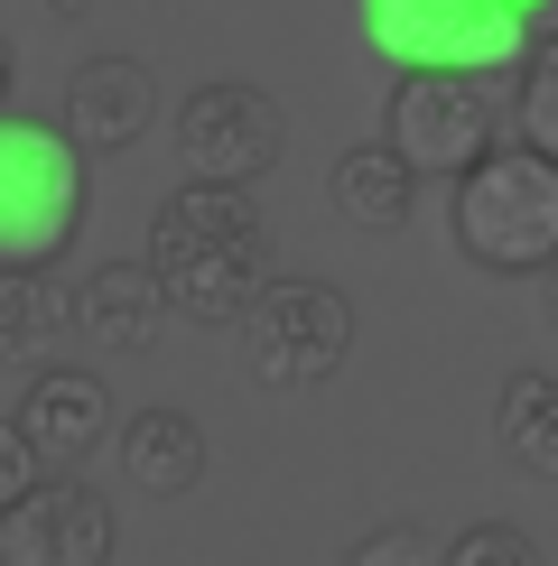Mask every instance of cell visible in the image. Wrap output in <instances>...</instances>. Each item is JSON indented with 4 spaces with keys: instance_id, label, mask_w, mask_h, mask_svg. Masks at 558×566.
<instances>
[{
    "instance_id": "7",
    "label": "cell",
    "mask_w": 558,
    "mask_h": 566,
    "mask_svg": "<svg viewBox=\"0 0 558 566\" xmlns=\"http://www.w3.org/2000/svg\"><path fill=\"white\" fill-rule=\"evenodd\" d=\"M289 149V112L270 103L261 84L242 75H215L177 103V158L186 177H232V186H261Z\"/></svg>"
},
{
    "instance_id": "15",
    "label": "cell",
    "mask_w": 558,
    "mask_h": 566,
    "mask_svg": "<svg viewBox=\"0 0 558 566\" xmlns=\"http://www.w3.org/2000/svg\"><path fill=\"white\" fill-rule=\"evenodd\" d=\"M65 325H75V289H56L46 270H0V363L10 353H38Z\"/></svg>"
},
{
    "instance_id": "5",
    "label": "cell",
    "mask_w": 558,
    "mask_h": 566,
    "mask_svg": "<svg viewBox=\"0 0 558 566\" xmlns=\"http://www.w3.org/2000/svg\"><path fill=\"white\" fill-rule=\"evenodd\" d=\"M363 46L382 65H456V75H512L521 65V10L512 0H354Z\"/></svg>"
},
{
    "instance_id": "22",
    "label": "cell",
    "mask_w": 558,
    "mask_h": 566,
    "mask_svg": "<svg viewBox=\"0 0 558 566\" xmlns=\"http://www.w3.org/2000/svg\"><path fill=\"white\" fill-rule=\"evenodd\" d=\"M540 279H549V325H558V261H549V270H540Z\"/></svg>"
},
{
    "instance_id": "16",
    "label": "cell",
    "mask_w": 558,
    "mask_h": 566,
    "mask_svg": "<svg viewBox=\"0 0 558 566\" xmlns=\"http://www.w3.org/2000/svg\"><path fill=\"white\" fill-rule=\"evenodd\" d=\"M512 75H521V84H512V112H503V122L521 130L540 158H558V38H530Z\"/></svg>"
},
{
    "instance_id": "10",
    "label": "cell",
    "mask_w": 558,
    "mask_h": 566,
    "mask_svg": "<svg viewBox=\"0 0 558 566\" xmlns=\"http://www.w3.org/2000/svg\"><path fill=\"white\" fill-rule=\"evenodd\" d=\"M10 418H19V437L38 446V464H84V455H103V446H112V428H122L103 371H75V363L38 371V381L19 390Z\"/></svg>"
},
{
    "instance_id": "3",
    "label": "cell",
    "mask_w": 558,
    "mask_h": 566,
    "mask_svg": "<svg viewBox=\"0 0 558 566\" xmlns=\"http://www.w3.org/2000/svg\"><path fill=\"white\" fill-rule=\"evenodd\" d=\"M93 205V158L56 122L0 103V270H56Z\"/></svg>"
},
{
    "instance_id": "1",
    "label": "cell",
    "mask_w": 558,
    "mask_h": 566,
    "mask_svg": "<svg viewBox=\"0 0 558 566\" xmlns=\"http://www.w3.org/2000/svg\"><path fill=\"white\" fill-rule=\"evenodd\" d=\"M149 270H158V289H168V316L232 325L251 306V289L270 279V223H261V205H251V186L186 177L177 196H158Z\"/></svg>"
},
{
    "instance_id": "19",
    "label": "cell",
    "mask_w": 558,
    "mask_h": 566,
    "mask_svg": "<svg viewBox=\"0 0 558 566\" xmlns=\"http://www.w3.org/2000/svg\"><path fill=\"white\" fill-rule=\"evenodd\" d=\"M521 29H530V38H558V0H530V10H521Z\"/></svg>"
},
{
    "instance_id": "4",
    "label": "cell",
    "mask_w": 558,
    "mask_h": 566,
    "mask_svg": "<svg viewBox=\"0 0 558 566\" xmlns=\"http://www.w3.org/2000/svg\"><path fill=\"white\" fill-rule=\"evenodd\" d=\"M242 363L261 390H326L354 353V297L335 279H261L242 316Z\"/></svg>"
},
{
    "instance_id": "21",
    "label": "cell",
    "mask_w": 558,
    "mask_h": 566,
    "mask_svg": "<svg viewBox=\"0 0 558 566\" xmlns=\"http://www.w3.org/2000/svg\"><path fill=\"white\" fill-rule=\"evenodd\" d=\"M84 10H93V0H46V19H65V29H75Z\"/></svg>"
},
{
    "instance_id": "14",
    "label": "cell",
    "mask_w": 558,
    "mask_h": 566,
    "mask_svg": "<svg viewBox=\"0 0 558 566\" xmlns=\"http://www.w3.org/2000/svg\"><path fill=\"white\" fill-rule=\"evenodd\" d=\"M494 446L521 474L558 483V371H512L494 390Z\"/></svg>"
},
{
    "instance_id": "17",
    "label": "cell",
    "mask_w": 558,
    "mask_h": 566,
    "mask_svg": "<svg viewBox=\"0 0 558 566\" xmlns=\"http://www.w3.org/2000/svg\"><path fill=\"white\" fill-rule=\"evenodd\" d=\"M38 474H46V464H38V446L19 437V418H10V409H0V511H10V502H19V492H29Z\"/></svg>"
},
{
    "instance_id": "8",
    "label": "cell",
    "mask_w": 558,
    "mask_h": 566,
    "mask_svg": "<svg viewBox=\"0 0 558 566\" xmlns=\"http://www.w3.org/2000/svg\"><path fill=\"white\" fill-rule=\"evenodd\" d=\"M112 557V502L75 474H38L0 511V566H93Z\"/></svg>"
},
{
    "instance_id": "6",
    "label": "cell",
    "mask_w": 558,
    "mask_h": 566,
    "mask_svg": "<svg viewBox=\"0 0 558 566\" xmlns=\"http://www.w3.org/2000/svg\"><path fill=\"white\" fill-rule=\"evenodd\" d=\"M503 112L512 93L494 75H456V65H401V84H391V112H382V139L428 177H456L475 168L484 149L503 139Z\"/></svg>"
},
{
    "instance_id": "23",
    "label": "cell",
    "mask_w": 558,
    "mask_h": 566,
    "mask_svg": "<svg viewBox=\"0 0 558 566\" xmlns=\"http://www.w3.org/2000/svg\"><path fill=\"white\" fill-rule=\"evenodd\" d=\"M512 10H530V0H512Z\"/></svg>"
},
{
    "instance_id": "20",
    "label": "cell",
    "mask_w": 558,
    "mask_h": 566,
    "mask_svg": "<svg viewBox=\"0 0 558 566\" xmlns=\"http://www.w3.org/2000/svg\"><path fill=\"white\" fill-rule=\"evenodd\" d=\"M10 84H19V46L0 38V103H10Z\"/></svg>"
},
{
    "instance_id": "9",
    "label": "cell",
    "mask_w": 558,
    "mask_h": 566,
    "mask_svg": "<svg viewBox=\"0 0 558 566\" xmlns=\"http://www.w3.org/2000/svg\"><path fill=\"white\" fill-rule=\"evenodd\" d=\"M65 139H75L84 158H112V149H140V139L158 130V84L140 56H84L75 75H65Z\"/></svg>"
},
{
    "instance_id": "18",
    "label": "cell",
    "mask_w": 558,
    "mask_h": 566,
    "mask_svg": "<svg viewBox=\"0 0 558 566\" xmlns=\"http://www.w3.org/2000/svg\"><path fill=\"white\" fill-rule=\"evenodd\" d=\"M503 557H530L521 530H465L456 538V566H503Z\"/></svg>"
},
{
    "instance_id": "11",
    "label": "cell",
    "mask_w": 558,
    "mask_h": 566,
    "mask_svg": "<svg viewBox=\"0 0 558 566\" xmlns=\"http://www.w3.org/2000/svg\"><path fill=\"white\" fill-rule=\"evenodd\" d=\"M112 455H122V483L140 502H177V492L205 483V428L186 409H140L112 428Z\"/></svg>"
},
{
    "instance_id": "13",
    "label": "cell",
    "mask_w": 558,
    "mask_h": 566,
    "mask_svg": "<svg viewBox=\"0 0 558 566\" xmlns=\"http://www.w3.org/2000/svg\"><path fill=\"white\" fill-rule=\"evenodd\" d=\"M326 196H335V214L354 223V232H401L410 223V205H418V168L391 139H363V149H344L335 158V177H326Z\"/></svg>"
},
{
    "instance_id": "2",
    "label": "cell",
    "mask_w": 558,
    "mask_h": 566,
    "mask_svg": "<svg viewBox=\"0 0 558 566\" xmlns=\"http://www.w3.org/2000/svg\"><path fill=\"white\" fill-rule=\"evenodd\" d=\"M456 251L484 279H540L558 261V158L521 149H484L475 168H456Z\"/></svg>"
},
{
    "instance_id": "12",
    "label": "cell",
    "mask_w": 558,
    "mask_h": 566,
    "mask_svg": "<svg viewBox=\"0 0 558 566\" xmlns=\"http://www.w3.org/2000/svg\"><path fill=\"white\" fill-rule=\"evenodd\" d=\"M75 325L103 353H149L158 335H168V289H158L149 261H103L75 289Z\"/></svg>"
}]
</instances>
